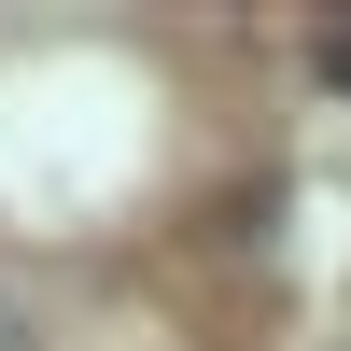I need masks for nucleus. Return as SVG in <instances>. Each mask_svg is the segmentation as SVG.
I'll return each mask as SVG.
<instances>
[{
  "label": "nucleus",
  "instance_id": "nucleus-1",
  "mask_svg": "<svg viewBox=\"0 0 351 351\" xmlns=\"http://www.w3.org/2000/svg\"><path fill=\"white\" fill-rule=\"evenodd\" d=\"M324 56H337V84H351V28H337V43H324Z\"/></svg>",
  "mask_w": 351,
  "mask_h": 351
}]
</instances>
